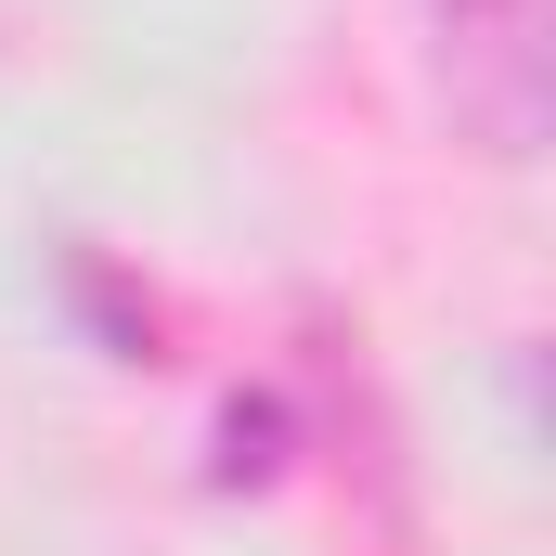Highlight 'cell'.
<instances>
[{
  "label": "cell",
  "mask_w": 556,
  "mask_h": 556,
  "mask_svg": "<svg viewBox=\"0 0 556 556\" xmlns=\"http://www.w3.org/2000/svg\"><path fill=\"white\" fill-rule=\"evenodd\" d=\"M440 52H453V91L492 117V142L531 130V104H544V0H440Z\"/></svg>",
  "instance_id": "1"
}]
</instances>
